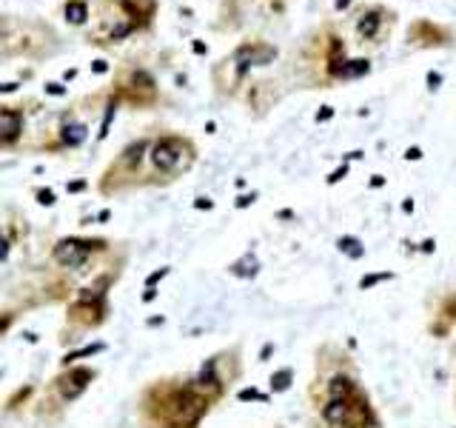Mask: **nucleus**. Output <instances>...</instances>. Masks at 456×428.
<instances>
[{
  "label": "nucleus",
  "instance_id": "obj_1",
  "mask_svg": "<svg viewBox=\"0 0 456 428\" xmlns=\"http://www.w3.org/2000/svg\"><path fill=\"white\" fill-rule=\"evenodd\" d=\"M211 400L194 388V383H166L148 385L140 403V417L148 428H197Z\"/></svg>",
  "mask_w": 456,
  "mask_h": 428
},
{
  "label": "nucleus",
  "instance_id": "obj_2",
  "mask_svg": "<svg viewBox=\"0 0 456 428\" xmlns=\"http://www.w3.org/2000/svg\"><path fill=\"white\" fill-rule=\"evenodd\" d=\"M325 420L331 425L342 428H362V425H377V417L371 414L368 403H356V385L345 377L331 380V403L325 406Z\"/></svg>",
  "mask_w": 456,
  "mask_h": 428
},
{
  "label": "nucleus",
  "instance_id": "obj_3",
  "mask_svg": "<svg viewBox=\"0 0 456 428\" xmlns=\"http://www.w3.org/2000/svg\"><path fill=\"white\" fill-rule=\"evenodd\" d=\"M194 163V149L183 137H160L151 146V166L163 175H180Z\"/></svg>",
  "mask_w": 456,
  "mask_h": 428
},
{
  "label": "nucleus",
  "instance_id": "obj_4",
  "mask_svg": "<svg viewBox=\"0 0 456 428\" xmlns=\"http://www.w3.org/2000/svg\"><path fill=\"white\" fill-rule=\"evenodd\" d=\"M109 246L106 240H95V237H63L57 240V246L51 248V260L63 266V269H72V271H80L92 260L95 251H103Z\"/></svg>",
  "mask_w": 456,
  "mask_h": 428
},
{
  "label": "nucleus",
  "instance_id": "obj_5",
  "mask_svg": "<svg viewBox=\"0 0 456 428\" xmlns=\"http://www.w3.org/2000/svg\"><path fill=\"white\" fill-rule=\"evenodd\" d=\"M97 377L95 368H88V365H74V368H66L63 374H60L57 380H54V391H57L60 403H74V400L83 397V391H86L88 385H92V380Z\"/></svg>",
  "mask_w": 456,
  "mask_h": 428
},
{
  "label": "nucleus",
  "instance_id": "obj_6",
  "mask_svg": "<svg viewBox=\"0 0 456 428\" xmlns=\"http://www.w3.org/2000/svg\"><path fill=\"white\" fill-rule=\"evenodd\" d=\"M23 131V115L15 109H3L0 111V143H15Z\"/></svg>",
  "mask_w": 456,
  "mask_h": 428
},
{
  "label": "nucleus",
  "instance_id": "obj_7",
  "mask_svg": "<svg viewBox=\"0 0 456 428\" xmlns=\"http://www.w3.org/2000/svg\"><path fill=\"white\" fill-rule=\"evenodd\" d=\"M148 152V140H134V143L129 146L123 152V166H129V168H137L140 163H143V154Z\"/></svg>",
  "mask_w": 456,
  "mask_h": 428
},
{
  "label": "nucleus",
  "instance_id": "obj_8",
  "mask_svg": "<svg viewBox=\"0 0 456 428\" xmlns=\"http://www.w3.org/2000/svg\"><path fill=\"white\" fill-rule=\"evenodd\" d=\"M100 351H106V343H88V346H83V349L69 351V354H66L60 363H63L66 368H72L74 360H83V357H95V354H100Z\"/></svg>",
  "mask_w": 456,
  "mask_h": 428
},
{
  "label": "nucleus",
  "instance_id": "obj_9",
  "mask_svg": "<svg viewBox=\"0 0 456 428\" xmlns=\"http://www.w3.org/2000/svg\"><path fill=\"white\" fill-rule=\"evenodd\" d=\"M60 137H63L66 146H80L83 140L88 137V129L83 123H66L63 131H60Z\"/></svg>",
  "mask_w": 456,
  "mask_h": 428
},
{
  "label": "nucleus",
  "instance_id": "obj_10",
  "mask_svg": "<svg viewBox=\"0 0 456 428\" xmlns=\"http://www.w3.org/2000/svg\"><path fill=\"white\" fill-rule=\"evenodd\" d=\"M331 72L340 74V77H356V74H365V72H368V63H365V60H348V63L331 66Z\"/></svg>",
  "mask_w": 456,
  "mask_h": 428
},
{
  "label": "nucleus",
  "instance_id": "obj_11",
  "mask_svg": "<svg viewBox=\"0 0 456 428\" xmlns=\"http://www.w3.org/2000/svg\"><path fill=\"white\" fill-rule=\"evenodd\" d=\"M257 271H260V263H257L254 254H246L242 260H237L231 266V274H237V277H254Z\"/></svg>",
  "mask_w": 456,
  "mask_h": 428
},
{
  "label": "nucleus",
  "instance_id": "obj_12",
  "mask_svg": "<svg viewBox=\"0 0 456 428\" xmlns=\"http://www.w3.org/2000/svg\"><path fill=\"white\" fill-rule=\"evenodd\" d=\"M86 3L83 0H69V6H66V17H69V23H83L86 20Z\"/></svg>",
  "mask_w": 456,
  "mask_h": 428
},
{
  "label": "nucleus",
  "instance_id": "obj_13",
  "mask_svg": "<svg viewBox=\"0 0 456 428\" xmlns=\"http://www.w3.org/2000/svg\"><path fill=\"white\" fill-rule=\"evenodd\" d=\"M288 385H291V368L277 371L274 377H271V391H285Z\"/></svg>",
  "mask_w": 456,
  "mask_h": 428
},
{
  "label": "nucleus",
  "instance_id": "obj_14",
  "mask_svg": "<svg viewBox=\"0 0 456 428\" xmlns=\"http://www.w3.org/2000/svg\"><path fill=\"white\" fill-rule=\"evenodd\" d=\"M340 251H345L348 257H359V254H362V243H359V240H354V237H342L340 240Z\"/></svg>",
  "mask_w": 456,
  "mask_h": 428
},
{
  "label": "nucleus",
  "instance_id": "obj_15",
  "mask_svg": "<svg viewBox=\"0 0 456 428\" xmlns=\"http://www.w3.org/2000/svg\"><path fill=\"white\" fill-rule=\"evenodd\" d=\"M377 23H379V15H365V20L359 23V35L371 37V35H374V29H377Z\"/></svg>",
  "mask_w": 456,
  "mask_h": 428
},
{
  "label": "nucleus",
  "instance_id": "obj_16",
  "mask_svg": "<svg viewBox=\"0 0 456 428\" xmlns=\"http://www.w3.org/2000/svg\"><path fill=\"white\" fill-rule=\"evenodd\" d=\"M168 274H171V269H168V266L157 269L154 274H148V277H145V289H157V283L163 280V277H168Z\"/></svg>",
  "mask_w": 456,
  "mask_h": 428
},
{
  "label": "nucleus",
  "instance_id": "obj_17",
  "mask_svg": "<svg viewBox=\"0 0 456 428\" xmlns=\"http://www.w3.org/2000/svg\"><path fill=\"white\" fill-rule=\"evenodd\" d=\"M54 200H57V197H54L51 189H37V203L40 206H54Z\"/></svg>",
  "mask_w": 456,
  "mask_h": 428
},
{
  "label": "nucleus",
  "instance_id": "obj_18",
  "mask_svg": "<svg viewBox=\"0 0 456 428\" xmlns=\"http://www.w3.org/2000/svg\"><path fill=\"white\" fill-rule=\"evenodd\" d=\"M239 400H242V403H246V400H262V403H268V397H265V394L254 391V388H246V391H239Z\"/></svg>",
  "mask_w": 456,
  "mask_h": 428
},
{
  "label": "nucleus",
  "instance_id": "obj_19",
  "mask_svg": "<svg viewBox=\"0 0 456 428\" xmlns=\"http://www.w3.org/2000/svg\"><path fill=\"white\" fill-rule=\"evenodd\" d=\"M9 251H12V243H9V240L3 237V234H0V260H6V257H9Z\"/></svg>",
  "mask_w": 456,
  "mask_h": 428
},
{
  "label": "nucleus",
  "instance_id": "obj_20",
  "mask_svg": "<svg viewBox=\"0 0 456 428\" xmlns=\"http://www.w3.org/2000/svg\"><path fill=\"white\" fill-rule=\"evenodd\" d=\"M254 200H257V194H246V197H239V200H237V206L242 209V206H251Z\"/></svg>",
  "mask_w": 456,
  "mask_h": 428
},
{
  "label": "nucleus",
  "instance_id": "obj_21",
  "mask_svg": "<svg viewBox=\"0 0 456 428\" xmlns=\"http://www.w3.org/2000/svg\"><path fill=\"white\" fill-rule=\"evenodd\" d=\"M46 92H49V95H63L66 89L60 86V83H51V86H46Z\"/></svg>",
  "mask_w": 456,
  "mask_h": 428
},
{
  "label": "nucleus",
  "instance_id": "obj_22",
  "mask_svg": "<svg viewBox=\"0 0 456 428\" xmlns=\"http://www.w3.org/2000/svg\"><path fill=\"white\" fill-rule=\"evenodd\" d=\"M154 297H157V289H145V294H143V303H151Z\"/></svg>",
  "mask_w": 456,
  "mask_h": 428
},
{
  "label": "nucleus",
  "instance_id": "obj_23",
  "mask_svg": "<svg viewBox=\"0 0 456 428\" xmlns=\"http://www.w3.org/2000/svg\"><path fill=\"white\" fill-rule=\"evenodd\" d=\"M211 206L214 203H211L208 197H200V200H197V209H211Z\"/></svg>",
  "mask_w": 456,
  "mask_h": 428
},
{
  "label": "nucleus",
  "instance_id": "obj_24",
  "mask_svg": "<svg viewBox=\"0 0 456 428\" xmlns=\"http://www.w3.org/2000/svg\"><path fill=\"white\" fill-rule=\"evenodd\" d=\"M86 189V183L83 180H77V183H69V191H83Z\"/></svg>",
  "mask_w": 456,
  "mask_h": 428
},
{
  "label": "nucleus",
  "instance_id": "obj_25",
  "mask_svg": "<svg viewBox=\"0 0 456 428\" xmlns=\"http://www.w3.org/2000/svg\"><path fill=\"white\" fill-rule=\"evenodd\" d=\"M15 83H0V92H15Z\"/></svg>",
  "mask_w": 456,
  "mask_h": 428
}]
</instances>
